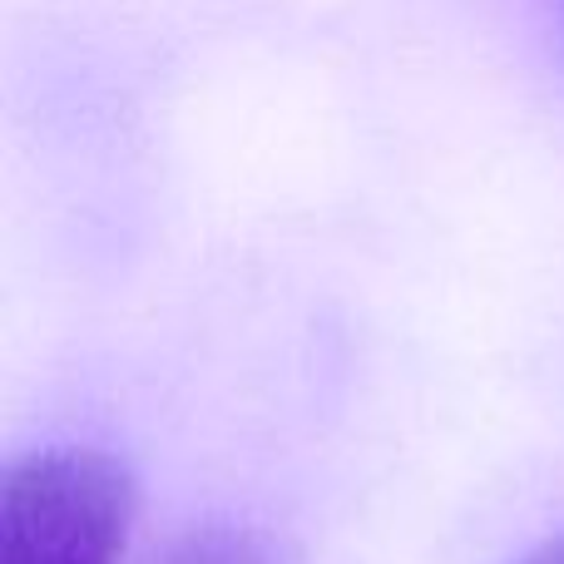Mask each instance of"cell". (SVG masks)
Returning <instances> with one entry per match:
<instances>
[{"label": "cell", "mask_w": 564, "mask_h": 564, "mask_svg": "<svg viewBox=\"0 0 564 564\" xmlns=\"http://www.w3.org/2000/svg\"><path fill=\"white\" fill-rule=\"evenodd\" d=\"M134 480L115 456L50 446L15 460L0 490V564H119Z\"/></svg>", "instance_id": "cell-1"}, {"label": "cell", "mask_w": 564, "mask_h": 564, "mask_svg": "<svg viewBox=\"0 0 564 564\" xmlns=\"http://www.w3.org/2000/svg\"><path fill=\"white\" fill-rule=\"evenodd\" d=\"M520 564H564V535H555V540H545V545L535 550V555H525Z\"/></svg>", "instance_id": "cell-3"}, {"label": "cell", "mask_w": 564, "mask_h": 564, "mask_svg": "<svg viewBox=\"0 0 564 564\" xmlns=\"http://www.w3.org/2000/svg\"><path fill=\"white\" fill-rule=\"evenodd\" d=\"M159 564H278V560L268 555L263 540L243 535V530L208 525V530H194V535H184L178 545H169Z\"/></svg>", "instance_id": "cell-2"}]
</instances>
